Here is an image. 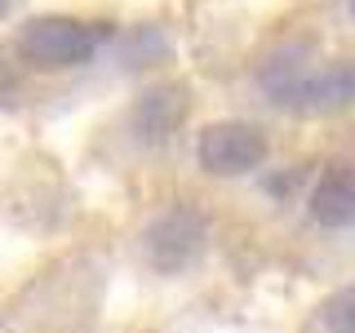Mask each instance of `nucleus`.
<instances>
[{
    "mask_svg": "<svg viewBox=\"0 0 355 333\" xmlns=\"http://www.w3.org/2000/svg\"><path fill=\"white\" fill-rule=\"evenodd\" d=\"M103 44V31L80 18H31L18 36V53L31 67H80Z\"/></svg>",
    "mask_w": 355,
    "mask_h": 333,
    "instance_id": "1",
    "label": "nucleus"
},
{
    "mask_svg": "<svg viewBox=\"0 0 355 333\" xmlns=\"http://www.w3.org/2000/svg\"><path fill=\"white\" fill-rule=\"evenodd\" d=\"M266 160V138L253 125H214L200 138V164L209 173H249Z\"/></svg>",
    "mask_w": 355,
    "mask_h": 333,
    "instance_id": "2",
    "label": "nucleus"
},
{
    "mask_svg": "<svg viewBox=\"0 0 355 333\" xmlns=\"http://www.w3.org/2000/svg\"><path fill=\"white\" fill-rule=\"evenodd\" d=\"M200 244H205V222L196 214H187V209L155 218V227L147 231V253H151L155 271H182L200 253Z\"/></svg>",
    "mask_w": 355,
    "mask_h": 333,
    "instance_id": "3",
    "label": "nucleus"
},
{
    "mask_svg": "<svg viewBox=\"0 0 355 333\" xmlns=\"http://www.w3.org/2000/svg\"><path fill=\"white\" fill-rule=\"evenodd\" d=\"M311 214L320 227H355V164H329L311 191Z\"/></svg>",
    "mask_w": 355,
    "mask_h": 333,
    "instance_id": "4",
    "label": "nucleus"
},
{
    "mask_svg": "<svg viewBox=\"0 0 355 333\" xmlns=\"http://www.w3.org/2000/svg\"><path fill=\"white\" fill-rule=\"evenodd\" d=\"M178 116H182V107H169L164 111L160 103V89L155 94L142 98V107H138V129H142V138H160V133H169L178 125Z\"/></svg>",
    "mask_w": 355,
    "mask_h": 333,
    "instance_id": "5",
    "label": "nucleus"
},
{
    "mask_svg": "<svg viewBox=\"0 0 355 333\" xmlns=\"http://www.w3.org/2000/svg\"><path fill=\"white\" fill-rule=\"evenodd\" d=\"M324 316H329V329L333 333H355V284H347L338 298H333Z\"/></svg>",
    "mask_w": 355,
    "mask_h": 333,
    "instance_id": "6",
    "label": "nucleus"
},
{
    "mask_svg": "<svg viewBox=\"0 0 355 333\" xmlns=\"http://www.w3.org/2000/svg\"><path fill=\"white\" fill-rule=\"evenodd\" d=\"M9 5H14V0H0V18H5V14H9Z\"/></svg>",
    "mask_w": 355,
    "mask_h": 333,
    "instance_id": "7",
    "label": "nucleus"
}]
</instances>
